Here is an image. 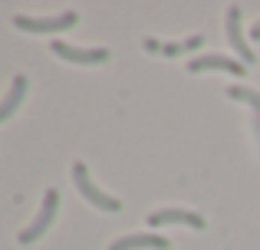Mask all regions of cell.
<instances>
[{"label":"cell","instance_id":"6da1fadb","mask_svg":"<svg viewBox=\"0 0 260 250\" xmlns=\"http://www.w3.org/2000/svg\"><path fill=\"white\" fill-rule=\"evenodd\" d=\"M73 185H76V191L83 194L92 207H99V211H109V214L122 211V201L112 198V194H106L92 178H89V168L83 165V161H76V165H73Z\"/></svg>","mask_w":260,"mask_h":250},{"label":"cell","instance_id":"7a4b0ae2","mask_svg":"<svg viewBox=\"0 0 260 250\" xmlns=\"http://www.w3.org/2000/svg\"><path fill=\"white\" fill-rule=\"evenodd\" d=\"M56 214H59V191L50 188V191L43 194V207H40V214L33 218V224L26 227V231H20V244H33V240H40L46 231H50V224L56 221Z\"/></svg>","mask_w":260,"mask_h":250},{"label":"cell","instance_id":"3957f363","mask_svg":"<svg viewBox=\"0 0 260 250\" xmlns=\"http://www.w3.org/2000/svg\"><path fill=\"white\" fill-rule=\"evenodd\" d=\"M76 23L79 17L73 10L59 13V17H13V26L26 33H63V30H73Z\"/></svg>","mask_w":260,"mask_h":250},{"label":"cell","instance_id":"277c9868","mask_svg":"<svg viewBox=\"0 0 260 250\" xmlns=\"http://www.w3.org/2000/svg\"><path fill=\"white\" fill-rule=\"evenodd\" d=\"M50 50L66 63H83V66H99L109 59V50H102V46L99 50H86V46H73V43H63V40H53Z\"/></svg>","mask_w":260,"mask_h":250},{"label":"cell","instance_id":"5b68a950","mask_svg":"<svg viewBox=\"0 0 260 250\" xmlns=\"http://www.w3.org/2000/svg\"><path fill=\"white\" fill-rule=\"evenodd\" d=\"M165 224H184L191 231H204V218L194 211H178V207H165V211H155L148 214V227H165Z\"/></svg>","mask_w":260,"mask_h":250},{"label":"cell","instance_id":"8992f818","mask_svg":"<svg viewBox=\"0 0 260 250\" xmlns=\"http://www.w3.org/2000/svg\"><path fill=\"white\" fill-rule=\"evenodd\" d=\"M208 69H221V73H231V76H244V63L241 59H231V56H217V53H211V56H198L188 63V73H208Z\"/></svg>","mask_w":260,"mask_h":250},{"label":"cell","instance_id":"52a82bcc","mask_svg":"<svg viewBox=\"0 0 260 250\" xmlns=\"http://www.w3.org/2000/svg\"><path fill=\"white\" fill-rule=\"evenodd\" d=\"M228 40L234 46V53H241V63L244 66H254L257 56L247 43H244V33H241V7H228Z\"/></svg>","mask_w":260,"mask_h":250},{"label":"cell","instance_id":"ba28073f","mask_svg":"<svg viewBox=\"0 0 260 250\" xmlns=\"http://www.w3.org/2000/svg\"><path fill=\"white\" fill-rule=\"evenodd\" d=\"M204 46V37L201 33H191L188 40H181V43H158V40L148 37L145 40V50L148 53H161V56H181V53H194Z\"/></svg>","mask_w":260,"mask_h":250},{"label":"cell","instance_id":"9c48e42d","mask_svg":"<svg viewBox=\"0 0 260 250\" xmlns=\"http://www.w3.org/2000/svg\"><path fill=\"white\" fill-rule=\"evenodd\" d=\"M109 250H172V244L158 234H128V237H119Z\"/></svg>","mask_w":260,"mask_h":250},{"label":"cell","instance_id":"30bf717a","mask_svg":"<svg viewBox=\"0 0 260 250\" xmlns=\"http://www.w3.org/2000/svg\"><path fill=\"white\" fill-rule=\"evenodd\" d=\"M26 89H30L26 76H13V83H10V92H7V96H4V102H0V122H4V119H10L13 112L20 109V102H23Z\"/></svg>","mask_w":260,"mask_h":250},{"label":"cell","instance_id":"8fae6325","mask_svg":"<svg viewBox=\"0 0 260 250\" xmlns=\"http://www.w3.org/2000/svg\"><path fill=\"white\" fill-rule=\"evenodd\" d=\"M228 96H231V99H237V102H247V105H254V109L260 112V92L247 89V86H231V89H228Z\"/></svg>","mask_w":260,"mask_h":250},{"label":"cell","instance_id":"7c38bea8","mask_svg":"<svg viewBox=\"0 0 260 250\" xmlns=\"http://www.w3.org/2000/svg\"><path fill=\"white\" fill-rule=\"evenodd\" d=\"M250 37H254V40H260V23H254V26H250Z\"/></svg>","mask_w":260,"mask_h":250}]
</instances>
